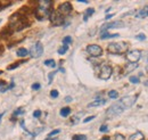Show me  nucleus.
<instances>
[{"mask_svg":"<svg viewBox=\"0 0 148 140\" xmlns=\"http://www.w3.org/2000/svg\"><path fill=\"white\" fill-rule=\"evenodd\" d=\"M50 6H51V1L49 0H42L39 1V6L36 9V16L38 19H45L46 17L50 16Z\"/></svg>","mask_w":148,"mask_h":140,"instance_id":"nucleus-1","label":"nucleus"},{"mask_svg":"<svg viewBox=\"0 0 148 140\" xmlns=\"http://www.w3.org/2000/svg\"><path fill=\"white\" fill-rule=\"evenodd\" d=\"M107 50L111 54H122L128 50V45L124 42H117V43H110L107 47Z\"/></svg>","mask_w":148,"mask_h":140,"instance_id":"nucleus-2","label":"nucleus"},{"mask_svg":"<svg viewBox=\"0 0 148 140\" xmlns=\"http://www.w3.org/2000/svg\"><path fill=\"white\" fill-rule=\"evenodd\" d=\"M125 110V107L123 106V104L119 100L117 103H115V104H113V105L107 109V112H106V114L108 115V116H116V115H120L122 112H124Z\"/></svg>","mask_w":148,"mask_h":140,"instance_id":"nucleus-3","label":"nucleus"},{"mask_svg":"<svg viewBox=\"0 0 148 140\" xmlns=\"http://www.w3.org/2000/svg\"><path fill=\"white\" fill-rule=\"evenodd\" d=\"M43 53V46L40 43V42H37V43H34L32 47H31V49H30V55L33 57V58H38V57H40L41 55Z\"/></svg>","mask_w":148,"mask_h":140,"instance_id":"nucleus-4","label":"nucleus"},{"mask_svg":"<svg viewBox=\"0 0 148 140\" xmlns=\"http://www.w3.org/2000/svg\"><path fill=\"white\" fill-rule=\"evenodd\" d=\"M87 51L92 57H98V56H100L103 54V49L98 45H89L87 47Z\"/></svg>","mask_w":148,"mask_h":140,"instance_id":"nucleus-5","label":"nucleus"},{"mask_svg":"<svg viewBox=\"0 0 148 140\" xmlns=\"http://www.w3.org/2000/svg\"><path fill=\"white\" fill-rule=\"evenodd\" d=\"M140 57H141V53H140V50H137V49L130 50L127 54V59L129 60L130 63H138Z\"/></svg>","mask_w":148,"mask_h":140,"instance_id":"nucleus-6","label":"nucleus"},{"mask_svg":"<svg viewBox=\"0 0 148 140\" xmlns=\"http://www.w3.org/2000/svg\"><path fill=\"white\" fill-rule=\"evenodd\" d=\"M112 73H113V70L110 65H104L100 70V73H99V79L101 80H108L112 76Z\"/></svg>","mask_w":148,"mask_h":140,"instance_id":"nucleus-7","label":"nucleus"},{"mask_svg":"<svg viewBox=\"0 0 148 140\" xmlns=\"http://www.w3.org/2000/svg\"><path fill=\"white\" fill-rule=\"evenodd\" d=\"M49 17H50V21L54 25H60L64 22V17L59 12H53Z\"/></svg>","mask_w":148,"mask_h":140,"instance_id":"nucleus-8","label":"nucleus"},{"mask_svg":"<svg viewBox=\"0 0 148 140\" xmlns=\"http://www.w3.org/2000/svg\"><path fill=\"white\" fill-rule=\"evenodd\" d=\"M136 100H137V96H127V97H123L120 102L123 104V106L125 107V109H128L131 106L134 105Z\"/></svg>","mask_w":148,"mask_h":140,"instance_id":"nucleus-9","label":"nucleus"},{"mask_svg":"<svg viewBox=\"0 0 148 140\" xmlns=\"http://www.w3.org/2000/svg\"><path fill=\"white\" fill-rule=\"evenodd\" d=\"M123 26H124V23L121 22V21L112 22V23H108V24H105L101 27V33L103 32H107V30H110V29H117V27H123Z\"/></svg>","mask_w":148,"mask_h":140,"instance_id":"nucleus-10","label":"nucleus"},{"mask_svg":"<svg viewBox=\"0 0 148 140\" xmlns=\"http://www.w3.org/2000/svg\"><path fill=\"white\" fill-rule=\"evenodd\" d=\"M62 15H69L72 12V5L70 2H64L59 6V10H58Z\"/></svg>","mask_w":148,"mask_h":140,"instance_id":"nucleus-11","label":"nucleus"},{"mask_svg":"<svg viewBox=\"0 0 148 140\" xmlns=\"http://www.w3.org/2000/svg\"><path fill=\"white\" fill-rule=\"evenodd\" d=\"M144 139H145V136H144L143 132H140V131H137L136 133L131 135L129 138V140H144Z\"/></svg>","mask_w":148,"mask_h":140,"instance_id":"nucleus-12","label":"nucleus"},{"mask_svg":"<svg viewBox=\"0 0 148 140\" xmlns=\"http://www.w3.org/2000/svg\"><path fill=\"white\" fill-rule=\"evenodd\" d=\"M147 16H148V6L145 7V8H143V9H140L137 13V15H136L137 18H144V17H147Z\"/></svg>","mask_w":148,"mask_h":140,"instance_id":"nucleus-13","label":"nucleus"},{"mask_svg":"<svg viewBox=\"0 0 148 140\" xmlns=\"http://www.w3.org/2000/svg\"><path fill=\"white\" fill-rule=\"evenodd\" d=\"M106 104V100L105 99H96L95 102L90 103L88 107H98V106H101V105H105Z\"/></svg>","mask_w":148,"mask_h":140,"instance_id":"nucleus-14","label":"nucleus"},{"mask_svg":"<svg viewBox=\"0 0 148 140\" xmlns=\"http://www.w3.org/2000/svg\"><path fill=\"white\" fill-rule=\"evenodd\" d=\"M138 67V63H129L127 66H125V74H128L130 72L134 71Z\"/></svg>","mask_w":148,"mask_h":140,"instance_id":"nucleus-15","label":"nucleus"},{"mask_svg":"<svg viewBox=\"0 0 148 140\" xmlns=\"http://www.w3.org/2000/svg\"><path fill=\"white\" fill-rule=\"evenodd\" d=\"M120 34H117V33H114V34H111V33H108V32H103L101 35H100V38L103 39V40H105V39H113V38H117Z\"/></svg>","mask_w":148,"mask_h":140,"instance_id":"nucleus-16","label":"nucleus"},{"mask_svg":"<svg viewBox=\"0 0 148 140\" xmlns=\"http://www.w3.org/2000/svg\"><path fill=\"white\" fill-rule=\"evenodd\" d=\"M16 54H17L18 57H26L29 55V50L25 49V48H19L18 50L16 51Z\"/></svg>","mask_w":148,"mask_h":140,"instance_id":"nucleus-17","label":"nucleus"},{"mask_svg":"<svg viewBox=\"0 0 148 140\" xmlns=\"http://www.w3.org/2000/svg\"><path fill=\"white\" fill-rule=\"evenodd\" d=\"M70 114H71V108H69V107H64V108L60 109V115H62L63 117H66V116H69Z\"/></svg>","mask_w":148,"mask_h":140,"instance_id":"nucleus-18","label":"nucleus"},{"mask_svg":"<svg viewBox=\"0 0 148 140\" xmlns=\"http://www.w3.org/2000/svg\"><path fill=\"white\" fill-rule=\"evenodd\" d=\"M45 65L46 66H49V67H56V63L54 59H47V60H45Z\"/></svg>","mask_w":148,"mask_h":140,"instance_id":"nucleus-19","label":"nucleus"},{"mask_svg":"<svg viewBox=\"0 0 148 140\" xmlns=\"http://www.w3.org/2000/svg\"><path fill=\"white\" fill-rule=\"evenodd\" d=\"M93 13H95V9H93V8H89V9H87V10H86V14H84V18H83V19H84V21H87V19L89 18V16H91Z\"/></svg>","mask_w":148,"mask_h":140,"instance_id":"nucleus-20","label":"nucleus"},{"mask_svg":"<svg viewBox=\"0 0 148 140\" xmlns=\"http://www.w3.org/2000/svg\"><path fill=\"white\" fill-rule=\"evenodd\" d=\"M108 97H110L111 99H116V98L119 97V92H117L116 90H111V91L108 92Z\"/></svg>","mask_w":148,"mask_h":140,"instance_id":"nucleus-21","label":"nucleus"},{"mask_svg":"<svg viewBox=\"0 0 148 140\" xmlns=\"http://www.w3.org/2000/svg\"><path fill=\"white\" fill-rule=\"evenodd\" d=\"M67 50H69V46L63 45V46H62V47L58 49V54H59V55H64V54L66 53Z\"/></svg>","mask_w":148,"mask_h":140,"instance_id":"nucleus-22","label":"nucleus"},{"mask_svg":"<svg viewBox=\"0 0 148 140\" xmlns=\"http://www.w3.org/2000/svg\"><path fill=\"white\" fill-rule=\"evenodd\" d=\"M130 82L133 83V84H138L140 81H139V78L138 76H130Z\"/></svg>","mask_w":148,"mask_h":140,"instance_id":"nucleus-23","label":"nucleus"},{"mask_svg":"<svg viewBox=\"0 0 148 140\" xmlns=\"http://www.w3.org/2000/svg\"><path fill=\"white\" fill-rule=\"evenodd\" d=\"M72 38L71 36H65L64 39H63V43L64 45H66V46H69V43H72Z\"/></svg>","mask_w":148,"mask_h":140,"instance_id":"nucleus-24","label":"nucleus"},{"mask_svg":"<svg viewBox=\"0 0 148 140\" xmlns=\"http://www.w3.org/2000/svg\"><path fill=\"white\" fill-rule=\"evenodd\" d=\"M72 140H87V137L83 135H76L72 138Z\"/></svg>","mask_w":148,"mask_h":140,"instance_id":"nucleus-25","label":"nucleus"},{"mask_svg":"<svg viewBox=\"0 0 148 140\" xmlns=\"http://www.w3.org/2000/svg\"><path fill=\"white\" fill-rule=\"evenodd\" d=\"M60 132V130L59 129H56V130H54V131H51L49 135H48V138H53L54 136H56V135H58Z\"/></svg>","mask_w":148,"mask_h":140,"instance_id":"nucleus-26","label":"nucleus"},{"mask_svg":"<svg viewBox=\"0 0 148 140\" xmlns=\"http://www.w3.org/2000/svg\"><path fill=\"white\" fill-rule=\"evenodd\" d=\"M136 39L139 40V41H143V40H146V35L144 34V33H140V34L136 35Z\"/></svg>","mask_w":148,"mask_h":140,"instance_id":"nucleus-27","label":"nucleus"},{"mask_svg":"<svg viewBox=\"0 0 148 140\" xmlns=\"http://www.w3.org/2000/svg\"><path fill=\"white\" fill-rule=\"evenodd\" d=\"M12 5V2H9V1H0V8H5L6 6H10Z\"/></svg>","mask_w":148,"mask_h":140,"instance_id":"nucleus-28","label":"nucleus"},{"mask_svg":"<svg viewBox=\"0 0 148 140\" xmlns=\"http://www.w3.org/2000/svg\"><path fill=\"white\" fill-rule=\"evenodd\" d=\"M99 131L100 132H107L108 131V126L107 125H101L100 129H99Z\"/></svg>","mask_w":148,"mask_h":140,"instance_id":"nucleus-29","label":"nucleus"},{"mask_svg":"<svg viewBox=\"0 0 148 140\" xmlns=\"http://www.w3.org/2000/svg\"><path fill=\"white\" fill-rule=\"evenodd\" d=\"M19 65H21V63H17V64H13V65H10V66H8L7 67V70H14V69H16V67H18Z\"/></svg>","mask_w":148,"mask_h":140,"instance_id":"nucleus-30","label":"nucleus"},{"mask_svg":"<svg viewBox=\"0 0 148 140\" xmlns=\"http://www.w3.org/2000/svg\"><path fill=\"white\" fill-rule=\"evenodd\" d=\"M50 96H51L53 98H57V97H58V91H57V90H51Z\"/></svg>","mask_w":148,"mask_h":140,"instance_id":"nucleus-31","label":"nucleus"},{"mask_svg":"<svg viewBox=\"0 0 148 140\" xmlns=\"http://www.w3.org/2000/svg\"><path fill=\"white\" fill-rule=\"evenodd\" d=\"M96 116L95 115H91V116H89V117H87V119H84L83 120V123H88V122H90V121H92L93 119H95Z\"/></svg>","mask_w":148,"mask_h":140,"instance_id":"nucleus-32","label":"nucleus"},{"mask_svg":"<svg viewBox=\"0 0 148 140\" xmlns=\"http://www.w3.org/2000/svg\"><path fill=\"white\" fill-rule=\"evenodd\" d=\"M55 74H56V72H51V73L49 74V83H51V82H53V79H54Z\"/></svg>","mask_w":148,"mask_h":140,"instance_id":"nucleus-33","label":"nucleus"},{"mask_svg":"<svg viewBox=\"0 0 148 140\" xmlns=\"http://www.w3.org/2000/svg\"><path fill=\"white\" fill-rule=\"evenodd\" d=\"M33 116H34L36 119L40 117V116H41V110H36V112L33 113Z\"/></svg>","mask_w":148,"mask_h":140,"instance_id":"nucleus-34","label":"nucleus"},{"mask_svg":"<svg viewBox=\"0 0 148 140\" xmlns=\"http://www.w3.org/2000/svg\"><path fill=\"white\" fill-rule=\"evenodd\" d=\"M40 87H41L40 83H34V84H32V89H33V90H39Z\"/></svg>","mask_w":148,"mask_h":140,"instance_id":"nucleus-35","label":"nucleus"},{"mask_svg":"<svg viewBox=\"0 0 148 140\" xmlns=\"http://www.w3.org/2000/svg\"><path fill=\"white\" fill-rule=\"evenodd\" d=\"M23 113H24L23 108H19V109H17L16 112H14V115H18V114H23Z\"/></svg>","mask_w":148,"mask_h":140,"instance_id":"nucleus-36","label":"nucleus"},{"mask_svg":"<svg viewBox=\"0 0 148 140\" xmlns=\"http://www.w3.org/2000/svg\"><path fill=\"white\" fill-rule=\"evenodd\" d=\"M115 140H125V139H124V137L122 135H116L115 136Z\"/></svg>","mask_w":148,"mask_h":140,"instance_id":"nucleus-37","label":"nucleus"},{"mask_svg":"<svg viewBox=\"0 0 148 140\" xmlns=\"http://www.w3.org/2000/svg\"><path fill=\"white\" fill-rule=\"evenodd\" d=\"M65 102H66V103H70V102H72V98L69 96V97H66V98H65Z\"/></svg>","mask_w":148,"mask_h":140,"instance_id":"nucleus-38","label":"nucleus"},{"mask_svg":"<svg viewBox=\"0 0 148 140\" xmlns=\"http://www.w3.org/2000/svg\"><path fill=\"white\" fill-rule=\"evenodd\" d=\"M112 17H113V14H110V15H107L105 18H106V19H110V18H112Z\"/></svg>","mask_w":148,"mask_h":140,"instance_id":"nucleus-39","label":"nucleus"},{"mask_svg":"<svg viewBox=\"0 0 148 140\" xmlns=\"http://www.w3.org/2000/svg\"><path fill=\"white\" fill-rule=\"evenodd\" d=\"M3 114H5V113H0V120H1V117L3 116Z\"/></svg>","mask_w":148,"mask_h":140,"instance_id":"nucleus-40","label":"nucleus"},{"mask_svg":"<svg viewBox=\"0 0 148 140\" xmlns=\"http://www.w3.org/2000/svg\"><path fill=\"white\" fill-rule=\"evenodd\" d=\"M145 86H146V87H148V81H146V82H145Z\"/></svg>","mask_w":148,"mask_h":140,"instance_id":"nucleus-41","label":"nucleus"},{"mask_svg":"<svg viewBox=\"0 0 148 140\" xmlns=\"http://www.w3.org/2000/svg\"><path fill=\"white\" fill-rule=\"evenodd\" d=\"M46 140H56V139H51V138H48V139H46Z\"/></svg>","mask_w":148,"mask_h":140,"instance_id":"nucleus-42","label":"nucleus"},{"mask_svg":"<svg viewBox=\"0 0 148 140\" xmlns=\"http://www.w3.org/2000/svg\"><path fill=\"white\" fill-rule=\"evenodd\" d=\"M103 140H110V138H104Z\"/></svg>","mask_w":148,"mask_h":140,"instance_id":"nucleus-43","label":"nucleus"},{"mask_svg":"<svg viewBox=\"0 0 148 140\" xmlns=\"http://www.w3.org/2000/svg\"><path fill=\"white\" fill-rule=\"evenodd\" d=\"M0 23H1V18H0Z\"/></svg>","mask_w":148,"mask_h":140,"instance_id":"nucleus-44","label":"nucleus"},{"mask_svg":"<svg viewBox=\"0 0 148 140\" xmlns=\"http://www.w3.org/2000/svg\"><path fill=\"white\" fill-rule=\"evenodd\" d=\"M147 71H148V65H147Z\"/></svg>","mask_w":148,"mask_h":140,"instance_id":"nucleus-45","label":"nucleus"}]
</instances>
